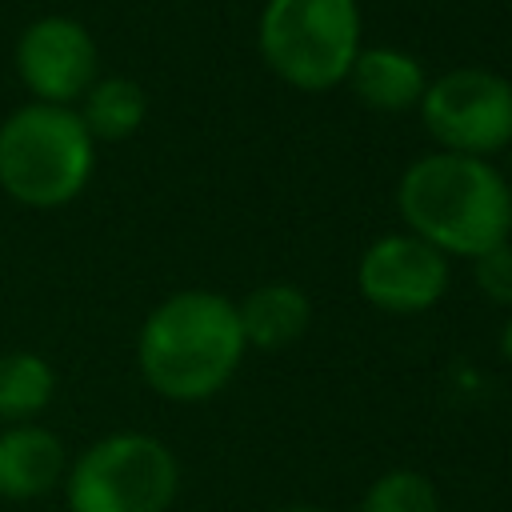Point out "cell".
<instances>
[{
  "instance_id": "1",
  "label": "cell",
  "mask_w": 512,
  "mask_h": 512,
  "mask_svg": "<svg viewBox=\"0 0 512 512\" xmlns=\"http://www.w3.org/2000/svg\"><path fill=\"white\" fill-rule=\"evenodd\" d=\"M248 344L236 320V300L184 288L160 300L136 336V364L164 400L196 404L216 396L240 368Z\"/></svg>"
},
{
  "instance_id": "2",
  "label": "cell",
  "mask_w": 512,
  "mask_h": 512,
  "mask_svg": "<svg viewBox=\"0 0 512 512\" xmlns=\"http://www.w3.org/2000/svg\"><path fill=\"white\" fill-rule=\"evenodd\" d=\"M396 208L412 236L444 256H468L512 240V188L480 156L428 152L412 160L396 188Z\"/></svg>"
},
{
  "instance_id": "3",
  "label": "cell",
  "mask_w": 512,
  "mask_h": 512,
  "mask_svg": "<svg viewBox=\"0 0 512 512\" xmlns=\"http://www.w3.org/2000/svg\"><path fill=\"white\" fill-rule=\"evenodd\" d=\"M96 140L76 108L24 104L0 124V188L28 208H60L76 200L92 176Z\"/></svg>"
},
{
  "instance_id": "4",
  "label": "cell",
  "mask_w": 512,
  "mask_h": 512,
  "mask_svg": "<svg viewBox=\"0 0 512 512\" xmlns=\"http://www.w3.org/2000/svg\"><path fill=\"white\" fill-rule=\"evenodd\" d=\"M264 64L300 92L344 84L360 44L356 0H268L256 24Z\"/></svg>"
},
{
  "instance_id": "5",
  "label": "cell",
  "mask_w": 512,
  "mask_h": 512,
  "mask_svg": "<svg viewBox=\"0 0 512 512\" xmlns=\"http://www.w3.org/2000/svg\"><path fill=\"white\" fill-rule=\"evenodd\" d=\"M180 488L172 448L148 432H112L68 468V512H168Z\"/></svg>"
},
{
  "instance_id": "6",
  "label": "cell",
  "mask_w": 512,
  "mask_h": 512,
  "mask_svg": "<svg viewBox=\"0 0 512 512\" xmlns=\"http://www.w3.org/2000/svg\"><path fill=\"white\" fill-rule=\"evenodd\" d=\"M420 120L440 152L480 156L512 144V80L492 68H452L428 80L420 96Z\"/></svg>"
},
{
  "instance_id": "7",
  "label": "cell",
  "mask_w": 512,
  "mask_h": 512,
  "mask_svg": "<svg viewBox=\"0 0 512 512\" xmlns=\"http://www.w3.org/2000/svg\"><path fill=\"white\" fill-rule=\"evenodd\" d=\"M360 296L392 316H416L440 304L448 292V256L412 232L380 236L364 248L356 264Z\"/></svg>"
},
{
  "instance_id": "8",
  "label": "cell",
  "mask_w": 512,
  "mask_h": 512,
  "mask_svg": "<svg viewBox=\"0 0 512 512\" xmlns=\"http://www.w3.org/2000/svg\"><path fill=\"white\" fill-rule=\"evenodd\" d=\"M16 72L36 104L72 108L100 76L96 40L72 16H40L16 40Z\"/></svg>"
},
{
  "instance_id": "9",
  "label": "cell",
  "mask_w": 512,
  "mask_h": 512,
  "mask_svg": "<svg viewBox=\"0 0 512 512\" xmlns=\"http://www.w3.org/2000/svg\"><path fill=\"white\" fill-rule=\"evenodd\" d=\"M68 452L56 432L40 424H8L0 432V496L36 500L60 484Z\"/></svg>"
},
{
  "instance_id": "10",
  "label": "cell",
  "mask_w": 512,
  "mask_h": 512,
  "mask_svg": "<svg viewBox=\"0 0 512 512\" xmlns=\"http://www.w3.org/2000/svg\"><path fill=\"white\" fill-rule=\"evenodd\" d=\"M344 84L356 92V100L372 112H408L420 104L428 76L424 64L404 48H360Z\"/></svg>"
},
{
  "instance_id": "11",
  "label": "cell",
  "mask_w": 512,
  "mask_h": 512,
  "mask_svg": "<svg viewBox=\"0 0 512 512\" xmlns=\"http://www.w3.org/2000/svg\"><path fill=\"white\" fill-rule=\"evenodd\" d=\"M236 320H240L248 348L280 352L308 332L312 300L296 284H260L236 304Z\"/></svg>"
},
{
  "instance_id": "12",
  "label": "cell",
  "mask_w": 512,
  "mask_h": 512,
  "mask_svg": "<svg viewBox=\"0 0 512 512\" xmlns=\"http://www.w3.org/2000/svg\"><path fill=\"white\" fill-rule=\"evenodd\" d=\"M80 120L88 128L92 140H104V144H116V140H128L144 116H148V96L136 80L128 76H96V84L80 96Z\"/></svg>"
},
{
  "instance_id": "13",
  "label": "cell",
  "mask_w": 512,
  "mask_h": 512,
  "mask_svg": "<svg viewBox=\"0 0 512 512\" xmlns=\"http://www.w3.org/2000/svg\"><path fill=\"white\" fill-rule=\"evenodd\" d=\"M56 376L36 352H4L0 356V420L28 424V416L44 412L52 400Z\"/></svg>"
},
{
  "instance_id": "14",
  "label": "cell",
  "mask_w": 512,
  "mask_h": 512,
  "mask_svg": "<svg viewBox=\"0 0 512 512\" xmlns=\"http://www.w3.org/2000/svg\"><path fill=\"white\" fill-rule=\"evenodd\" d=\"M360 512H444L440 492L424 472L392 468L372 480V488L360 500Z\"/></svg>"
},
{
  "instance_id": "15",
  "label": "cell",
  "mask_w": 512,
  "mask_h": 512,
  "mask_svg": "<svg viewBox=\"0 0 512 512\" xmlns=\"http://www.w3.org/2000/svg\"><path fill=\"white\" fill-rule=\"evenodd\" d=\"M472 264H476V268H472L476 288H480L492 304L512 308V240H504V244L480 252Z\"/></svg>"
},
{
  "instance_id": "16",
  "label": "cell",
  "mask_w": 512,
  "mask_h": 512,
  "mask_svg": "<svg viewBox=\"0 0 512 512\" xmlns=\"http://www.w3.org/2000/svg\"><path fill=\"white\" fill-rule=\"evenodd\" d=\"M500 356L512 364V316L504 320V328H500Z\"/></svg>"
},
{
  "instance_id": "17",
  "label": "cell",
  "mask_w": 512,
  "mask_h": 512,
  "mask_svg": "<svg viewBox=\"0 0 512 512\" xmlns=\"http://www.w3.org/2000/svg\"><path fill=\"white\" fill-rule=\"evenodd\" d=\"M288 512H324V508H288Z\"/></svg>"
}]
</instances>
